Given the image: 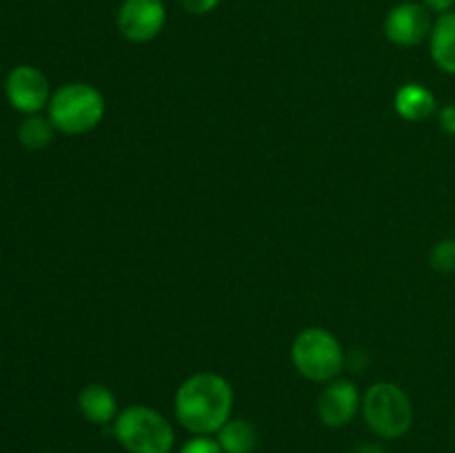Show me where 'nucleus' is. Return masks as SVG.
Here are the masks:
<instances>
[{"mask_svg": "<svg viewBox=\"0 0 455 453\" xmlns=\"http://www.w3.org/2000/svg\"><path fill=\"white\" fill-rule=\"evenodd\" d=\"M354 453H385V449L376 442H367V444H360Z\"/></svg>", "mask_w": 455, "mask_h": 453, "instance_id": "nucleus-20", "label": "nucleus"}, {"mask_svg": "<svg viewBox=\"0 0 455 453\" xmlns=\"http://www.w3.org/2000/svg\"><path fill=\"white\" fill-rule=\"evenodd\" d=\"M114 438L129 453H172L176 431L160 411L147 404H132L114 420Z\"/></svg>", "mask_w": 455, "mask_h": 453, "instance_id": "nucleus-3", "label": "nucleus"}, {"mask_svg": "<svg viewBox=\"0 0 455 453\" xmlns=\"http://www.w3.org/2000/svg\"><path fill=\"white\" fill-rule=\"evenodd\" d=\"M453 431H455V422H453Z\"/></svg>", "mask_w": 455, "mask_h": 453, "instance_id": "nucleus-21", "label": "nucleus"}, {"mask_svg": "<svg viewBox=\"0 0 455 453\" xmlns=\"http://www.w3.org/2000/svg\"><path fill=\"white\" fill-rule=\"evenodd\" d=\"M422 4H425L429 12H435V13H447V12H453V4L455 0H420Z\"/></svg>", "mask_w": 455, "mask_h": 453, "instance_id": "nucleus-19", "label": "nucleus"}, {"mask_svg": "<svg viewBox=\"0 0 455 453\" xmlns=\"http://www.w3.org/2000/svg\"><path fill=\"white\" fill-rule=\"evenodd\" d=\"M178 453H225V451H222L218 440L212 438V435H194V438L187 440V442L182 444Z\"/></svg>", "mask_w": 455, "mask_h": 453, "instance_id": "nucleus-16", "label": "nucleus"}, {"mask_svg": "<svg viewBox=\"0 0 455 453\" xmlns=\"http://www.w3.org/2000/svg\"><path fill=\"white\" fill-rule=\"evenodd\" d=\"M180 7L187 13H194V16H204V13H212L213 9L220 4V0H178Z\"/></svg>", "mask_w": 455, "mask_h": 453, "instance_id": "nucleus-17", "label": "nucleus"}, {"mask_svg": "<svg viewBox=\"0 0 455 453\" xmlns=\"http://www.w3.org/2000/svg\"><path fill=\"white\" fill-rule=\"evenodd\" d=\"M47 453H52V451H47Z\"/></svg>", "mask_w": 455, "mask_h": 453, "instance_id": "nucleus-22", "label": "nucleus"}, {"mask_svg": "<svg viewBox=\"0 0 455 453\" xmlns=\"http://www.w3.org/2000/svg\"><path fill=\"white\" fill-rule=\"evenodd\" d=\"M167 25V7L163 0H123L116 12V27L129 43H151Z\"/></svg>", "mask_w": 455, "mask_h": 453, "instance_id": "nucleus-6", "label": "nucleus"}, {"mask_svg": "<svg viewBox=\"0 0 455 453\" xmlns=\"http://www.w3.org/2000/svg\"><path fill=\"white\" fill-rule=\"evenodd\" d=\"M4 96L13 109L25 115H34L47 109L52 100V89H49L47 76L38 67L18 65L7 74Z\"/></svg>", "mask_w": 455, "mask_h": 453, "instance_id": "nucleus-7", "label": "nucleus"}, {"mask_svg": "<svg viewBox=\"0 0 455 453\" xmlns=\"http://www.w3.org/2000/svg\"><path fill=\"white\" fill-rule=\"evenodd\" d=\"M394 107L400 118L409 123H422L435 114V96L420 83H407L395 91Z\"/></svg>", "mask_w": 455, "mask_h": 453, "instance_id": "nucleus-11", "label": "nucleus"}, {"mask_svg": "<svg viewBox=\"0 0 455 453\" xmlns=\"http://www.w3.org/2000/svg\"><path fill=\"white\" fill-rule=\"evenodd\" d=\"M438 123H440V127H443L444 133L455 136V105H447L440 109Z\"/></svg>", "mask_w": 455, "mask_h": 453, "instance_id": "nucleus-18", "label": "nucleus"}, {"mask_svg": "<svg viewBox=\"0 0 455 453\" xmlns=\"http://www.w3.org/2000/svg\"><path fill=\"white\" fill-rule=\"evenodd\" d=\"M385 36L398 47H418L434 29L431 12L422 3H400L385 18Z\"/></svg>", "mask_w": 455, "mask_h": 453, "instance_id": "nucleus-8", "label": "nucleus"}, {"mask_svg": "<svg viewBox=\"0 0 455 453\" xmlns=\"http://www.w3.org/2000/svg\"><path fill=\"white\" fill-rule=\"evenodd\" d=\"M431 60L444 74L455 76V12L440 13L429 36Z\"/></svg>", "mask_w": 455, "mask_h": 453, "instance_id": "nucleus-12", "label": "nucleus"}, {"mask_svg": "<svg viewBox=\"0 0 455 453\" xmlns=\"http://www.w3.org/2000/svg\"><path fill=\"white\" fill-rule=\"evenodd\" d=\"M363 407L358 386L349 380H331L318 398V417L329 429H342L355 417Z\"/></svg>", "mask_w": 455, "mask_h": 453, "instance_id": "nucleus-9", "label": "nucleus"}, {"mask_svg": "<svg viewBox=\"0 0 455 453\" xmlns=\"http://www.w3.org/2000/svg\"><path fill=\"white\" fill-rule=\"evenodd\" d=\"M218 444L225 453H253L258 449V429L249 420L231 417L216 433Z\"/></svg>", "mask_w": 455, "mask_h": 453, "instance_id": "nucleus-13", "label": "nucleus"}, {"mask_svg": "<svg viewBox=\"0 0 455 453\" xmlns=\"http://www.w3.org/2000/svg\"><path fill=\"white\" fill-rule=\"evenodd\" d=\"M291 362L300 376L311 382H331L345 367V351L331 331L309 327L291 345Z\"/></svg>", "mask_w": 455, "mask_h": 453, "instance_id": "nucleus-5", "label": "nucleus"}, {"mask_svg": "<svg viewBox=\"0 0 455 453\" xmlns=\"http://www.w3.org/2000/svg\"><path fill=\"white\" fill-rule=\"evenodd\" d=\"M429 265L440 274H455V238H444L434 244L429 253Z\"/></svg>", "mask_w": 455, "mask_h": 453, "instance_id": "nucleus-15", "label": "nucleus"}, {"mask_svg": "<svg viewBox=\"0 0 455 453\" xmlns=\"http://www.w3.org/2000/svg\"><path fill=\"white\" fill-rule=\"evenodd\" d=\"M364 422L382 440H398L413 425V407L409 395L394 382H376L363 395Z\"/></svg>", "mask_w": 455, "mask_h": 453, "instance_id": "nucleus-4", "label": "nucleus"}, {"mask_svg": "<svg viewBox=\"0 0 455 453\" xmlns=\"http://www.w3.org/2000/svg\"><path fill=\"white\" fill-rule=\"evenodd\" d=\"M78 409L84 420H89L92 425H114L120 413L114 391L105 385H98V382L87 385L80 391Z\"/></svg>", "mask_w": 455, "mask_h": 453, "instance_id": "nucleus-10", "label": "nucleus"}, {"mask_svg": "<svg viewBox=\"0 0 455 453\" xmlns=\"http://www.w3.org/2000/svg\"><path fill=\"white\" fill-rule=\"evenodd\" d=\"M173 411L189 433L213 435L231 420L234 389L218 373H194L178 386Z\"/></svg>", "mask_w": 455, "mask_h": 453, "instance_id": "nucleus-1", "label": "nucleus"}, {"mask_svg": "<svg viewBox=\"0 0 455 453\" xmlns=\"http://www.w3.org/2000/svg\"><path fill=\"white\" fill-rule=\"evenodd\" d=\"M105 109V96L93 84L69 83L52 93L47 115L56 131L83 136L102 123Z\"/></svg>", "mask_w": 455, "mask_h": 453, "instance_id": "nucleus-2", "label": "nucleus"}, {"mask_svg": "<svg viewBox=\"0 0 455 453\" xmlns=\"http://www.w3.org/2000/svg\"><path fill=\"white\" fill-rule=\"evenodd\" d=\"M56 127L52 124L49 115H27L20 124H18V142L29 151H40L44 147L52 145Z\"/></svg>", "mask_w": 455, "mask_h": 453, "instance_id": "nucleus-14", "label": "nucleus"}]
</instances>
